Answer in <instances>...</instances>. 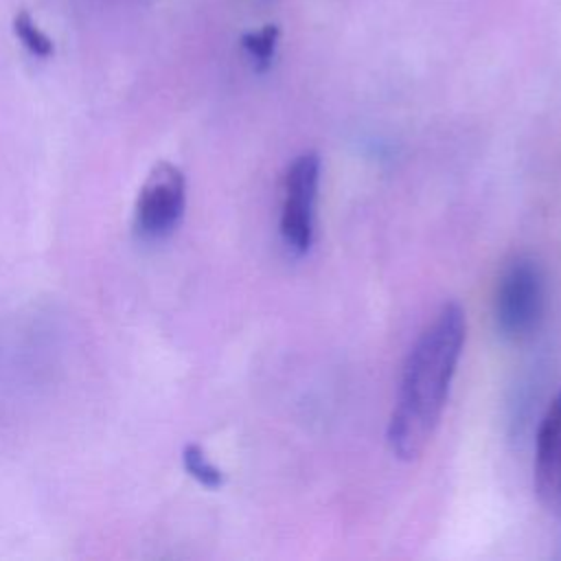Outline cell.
I'll use <instances>...</instances> for the list:
<instances>
[{
  "label": "cell",
  "mask_w": 561,
  "mask_h": 561,
  "mask_svg": "<svg viewBox=\"0 0 561 561\" xmlns=\"http://www.w3.org/2000/svg\"><path fill=\"white\" fill-rule=\"evenodd\" d=\"M465 311L460 305L447 302L408 353L388 423V443L397 458L414 460L432 440L465 346Z\"/></svg>",
  "instance_id": "cell-1"
},
{
  "label": "cell",
  "mask_w": 561,
  "mask_h": 561,
  "mask_svg": "<svg viewBox=\"0 0 561 561\" xmlns=\"http://www.w3.org/2000/svg\"><path fill=\"white\" fill-rule=\"evenodd\" d=\"M543 313V280L530 259L511 261L497 280L493 316L495 327L506 340L528 337Z\"/></svg>",
  "instance_id": "cell-2"
},
{
  "label": "cell",
  "mask_w": 561,
  "mask_h": 561,
  "mask_svg": "<svg viewBox=\"0 0 561 561\" xmlns=\"http://www.w3.org/2000/svg\"><path fill=\"white\" fill-rule=\"evenodd\" d=\"M318 182L320 158L313 151L300 153L285 173L280 237L294 254H305L313 243Z\"/></svg>",
  "instance_id": "cell-3"
},
{
  "label": "cell",
  "mask_w": 561,
  "mask_h": 561,
  "mask_svg": "<svg viewBox=\"0 0 561 561\" xmlns=\"http://www.w3.org/2000/svg\"><path fill=\"white\" fill-rule=\"evenodd\" d=\"M184 204L186 182L182 171L171 162H158L140 186L134 226L145 239H162L180 224Z\"/></svg>",
  "instance_id": "cell-4"
},
{
  "label": "cell",
  "mask_w": 561,
  "mask_h": 561,
  "mask_svg": "<svg viewBox=\"0 0 561 561\" xmlns=\"http://www.w3.org/2000/svg\"><path fill=\"white\" fill-rule=\"evenodd\" d=\"M535 491L561 517V390L550 401L537 434Z\"/></svg>",
  "instance_id": "cell-5"
},
{
  "label": "cell",
  "mask_w": 561,
  "mask_h": 561,
  "mask_svg": "<svg viewBox=\"0 0 561 561\" xmlns=\"http://www.w3.org/2000/svg\"><path fill=\"white\" fill-rule=\"evenodd\" d=\"M278 35H280V31L276 24H265L263 28L243 33L241 48L245 50V55L252 59V64L259 70H265L272 64L276 46H278Z\"/></svg>",
  "instance_id": "cell-6"
},
{
  "label": "cell",
  "mask_w": 561,
  "mask_h": 561,
  "mask_svg": "<svg viewBox=\"0 0 561 561\" xmlns=\"http://www.w3.org/2000/svg\"><path fill=\"white\" fill-rule=\"evenodd\" d=\"M182 465L188 471L191 478H195L199 484L208 486V489H217L224 484V473L221 469H217L204 454V449L195 443H188L182 449Z\"/></svg>",
  "instance_id": "cell-7"
},
{
  "label": "cell",
  "mask_w": 561,
  "mask_h": 561,
  "mask_svg": "<svg viewBox=\"0 0 561 561\" xmlns=\"http://www.w3.org/2000/svg\"><path fill=\"white\" fill-rule=\"evenodd\" d=\"M13 33L31 55H35V57L53 55L50 37L33 22V18L26 11H20L13 15Z\"/></svg>",
  "instance_id": "cell-8"
}]
</instances>
